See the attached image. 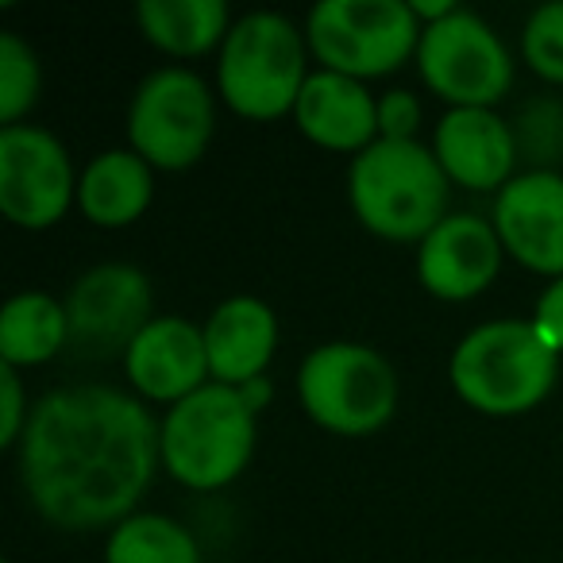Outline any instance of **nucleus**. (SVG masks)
Instances as JSON below:
<instances>
[{
	"mask_svg": "<svg viewBox=\"0 0 563 563\" xmlns=\"http://www.w3.org/2000/svg\"><path fill=\"white\" fill-rule=\"evenodd\" d=\"M20 486L47 525L93 532L135 514L163 463V424L117 386H63L32 406Z\"/></svg>",
	"mask_w": 563,
	"mask_h": 563,
	"instance_id": "nucleus-1",
	"label": "nucleus"
},
{
	"mask_svg": "<svg viewBox=\"0 0 563 563\" xmlns=\"http://www.w3.org/2000/svg\"><path fill=\"white\" fill-rule=\"evenodd\" d=\"M448 174L417 140H378L352 158L347 201L371 235L421 243L448 217Z\"/></svg>",
	"mask_w": 563,
	"mask_h": 563,
	"instance_id": "nucleus-2",
	"label": "nucleus"
},
{
	"mask_svg": "<svg viewBox=\"0 0 563 563\" xmlns=\"http://www.w3.org/2000/svg\"><path fill=\"white\" fill-rule=\"evenodd\" d=\"M560 355L540 340L532 321H486L455 344L448 378L471 409L517 417L552 394Z\"/></svg>",
	"mask_w": 563,
	"mask_h": 563,
	"instance_id": "nucleus-3",
	"label": "nucleus"
},
{
	"mask_svg": "<svg viewBox=\"0 0 563 563\" xmlns=\"http://www.w3.org/2000/svg\"><path fill=\"white\" fill-rule=\"evenodd\" d=\"M309 40L278 12H251L235 20L217 58V89L243 120H278L298 109L309 81Z\"/></svg>",
	"mask_w": 563,
	"mask_h": 563,
	"instance_id": "nucleus-4",
	"label": "nucleus"
},
{
	"mask_svg": "<svg viewBox=\"0 0 563 563\" xmlns=\"http://www.w3.org/2000/svg\"><path fill=\"white\" fill-rule=\"evenodd\" d=\"M255 455V413L232 386L209 383L163 417V467L189 490H220Z\"/></svg>",
	"mask_w": 563,
	"mask_h": 563,
	"instance_id": "nucleus-5",
	"label": "nucleus"
},
{
	"mask_svg": "<svg viewBox=\"0 0 563 563\" xmlns=\"http://www.w3.org/2000/svg\"><path fill=\"white\" fill-rule=\"evenodd\" d=\"M398 371L367 344L332 340L301 360L298 398L309 421L336 437H371L398 413Z\"/></svg>",
	"mask_w": 563,
	"mask_h": 563,
	"instance_id": "nucleus-6",
	"label": "nucleus"
},
{
	"mask_svg": "<svg viewBox=\"0 0 563 563\" xmlns=\"http://www.w3.org/2000/svg\"><path fill=\"white\" fill-rule=\"evenodd\" d=\"M421 20L406 0H321L306 20L321 70L367 81L401 70L421 47Z\"/></svg>",
	"mask_w": 563,
	"mask_h": 563,
	"instance_id": "nucleus-7",
	"label": "nucleus"
},
{
	"mask_svg": "<svg viewBox=\"0 0 563 563\" xmlns=\"http://www.w3.org/2000/svg\"><path fill=\"white\" fill-rule=\"evenodd\" d=\"M217 132L212 89L186 66L147 74L128 109L132 151L155 170H189Z\"/></svg>",
	"mask_w": 563,
	"mask_h": 563,
	"instance_id": "nucleus-8",
	"label": "nucleus"
},
{
	"mask_svg": "<svg viewBox=\"0 0 563 563\" xmlns=\"http://www.w3.org/2000/svg\"><path fill=\"white\" fill-rule=\"evenodd\" d=\"M421 81L452 109H494L514 86V58L483 16L455 9L429 24L417 47Z\"/></svg>",
	"mask_w": 563,
	"mask_h": 563,
	"instance_id": "nucleus-9",
	"label": "nucleus"
},
{
	"mask_svg": "<svg viewBox=\"0 0 563 563\" xmlns=\"http://www.w3.org/2000/svg\"><path fill=\"white\" fill-rule=\"evenodd\" d=\"M78 201L70 151L35 124L0 128V212L16 228H55Z\"/></svg>",
	"mask_w": 563,
	"mask_h": 563,
	"instance_id": "nucleus-10",
	"label": "nucleus"
},
{
	"mask_svg": "<svg viewBox=\"0 0 563 563\" xmlns=\"http://www.w3.org/2000/svg\"><path fill=\"white\" fill-rule=\"evenodd\" d=\"M70 347L86 360L128 355L143 329L155 321L151 278L132 263H101L74 282L66 298Z\"/></svg>",
	"mask_w": 563,
	"mask_h": 563,
	"instance_id": "nucleus-11",
	"label": "nucleus"
},
{
	"mask_svg": "<svg viewBox=\"0 0 563 563\" xmlns=\"http://www.w3.org/2000/svg\"><path fill=\"white\" fill-rule=\"evenodd\" d=\"M494 232L525 271L563 278V174H517L494 197Z\"/></svg>",
	"mask_w": 563,
	"mask_h": 563,
	"instance_id": "nucleus-12",
	"label": "nucleus"
},
{
	"mask_svg": "<svg viewBox=\"0 0 563 563\" xmlns=\"http://www.w3.org/2000/svg\"><path fill=\"white\" fill-rule=\"evenodd\" d=\"M501 247L494 220L471 212H448L417 243V278L440 301H471L490 290L501 271Z\"/></svg>",
	"mask_w": 563,
	"mask_h": 563,
	"instance_id": "nucleus-13",
	"label": "nucleus"
},
{
	"mask_svg": "<svg viewBox=\"0 0 563 563\" xmlns=\"http://www.w3.org/2000/svg\"><path fill=\"white\" fill-rule=\"evenodd\" d=\"M432 155L444 166L448 181L463 189H506L517 166V135L494 109H452L437 124Z\"/></svg>",
	"mask_w": 563,
	"mask_h": 563,
	"instance_id": "nucleus-14",
	"label": "nucleus"
},
{
	"mask_svg": "<svg viewBox=\"0 0 563 563\" xmlns=\"http://www.w3.org/2000/svg\"><path fill=\"white\" fill-rule=\"evenodd\" d=\"M128 383L147 401H186L201 386H209V352H205V329L181 321V317H155L135 336L124 355Z\"/></svg>",
	"mask_w": 563,
	"mask_h": 563,
	"instance_id": "nucleus-15",
	"label": "nucleus"
},
{
	"mask_svg": "<svg viewBox=\"0 0 563 563\" xmlns=\"http://www.w3.org/2000/svg\"><path fill=\"white\" fill-rule=\"evenodd\" d=\"M298 132L309 143L340 155H363L378 143V101L367 86L332 70H313L298 97Z\"/></svg>",
	"mask_w": 563,
	"mask_h": 563,
	"instance_id": "nucleus-16",
	"label": "nucleus"
},
{
	"mask_svg": "<svg viewBox=\"0 0 563 563\" xmlns=\"http://www.w3.org/2000/svg\"><path fill=\"white\" fill-rule=\"evenodd\" d=\"M205 352H209V375L220 386H247L263 378L278 352V317L258 298H228L205 321Z\"/></svg>",
	"mask_w": 563,
	"mask_h": 563,
	"instance_id": "nucleus-17",
	"label": "nucleus"
},
{
	"mask_svg": "<svg viewBox=\"0 0 563 563\" xmlns=\"http://www.w3.org/2000/svg\"><path fill=\"white\" fill-rule=\"evenodd\" d=\"M155 166L135 151H104L81 170L78 209L97 228H128L155 201Z\"/></svg>",
	"mask_w": 563,
	"mask_h": 563,
	"instance_id": "nucleus-18",
	"label": "nucleus"
},
{
	"mask_svg": "<svg viewBox=\"0 0 563 563\" xmlns=\"http://www.w3.org/2000/svg\"><path fill=\"white\" fill-rule=\"evenodd\" d=\"M135 20H140L143 40L174 58L209 55L224 47L232 32L224 0H143Z\"/></svg>",
	"mask_w": 563,
	"mask_h": 563,
	"instance_id": "nucleus-19",
	"label": "nucleus"
},
{
	"mask_svg": "<svg viewBox=\"0 0 563 563\" xmlns=\"http://www.w3.org/2000/svg\"><path fill=\"white\" fill-rule=\"evenodd\" d=\"M63 347H70V317L51 294L27 290L9 298L0 313V363L9 367H40Z\"/></svg>",
	"mask_w": 563,
	"mask_h": 563,
	"instance_id": "nucleus-20",
	"label": "nucleus"
},
{
	"mask_svg": "<svg viewBox=\"0 0 563 563\" xmlns=\"http://www.w3.org/2000/svg\"><path fill=\"white\" fill-rule=\"evenodd\" d=\"M104 563H201V544L166 514H132L109 532Z\"/></svg>",
	"mask_w": 563,
	"mask_h": 563,
	"instance_id": "nucleus-21",
	"label": "nucleus"
},
{
	"mask_svg": "<svg viewBox=\"0 0 563 563\" xmlns=\"http://www.w3.org/2000/svg\"><path fill=\"white\" fill-rule=\"evenodd\" d=\"M40 58L16 32L0 35V124L16 128L40 101Z\"/></svg>",
	"mask_w": 563,
	"mask_h": 563,
	"instance_id": "nucleus-22",
	"label": "nucleus"
},
{
	"mask_svg": "<svg viewBox=\"0 0 563 563\" xmlns=\"http://www.w3.org/2000/svg\"><path fill=\"white\" fill-rule=\"evenodd\" d=\"M525 63L548 86H563V0L540 4L521 32Z\"/></svg>",
	"mask_w": 563,
	"mask_h": 563,
	"instance_id": "nucleus-23",
	"label": "nucleus"
},
{
	"mask_svg": "<svg viewBox=\"0 0 563 563\" xmlns=\"http://www.w3.org/2000/svg\"><path fill=\"white\" fill-rule=\"evenodd\" d=\"M517 151H525V158L540 163L544 170L548 163L563 158V101L555 97H537L517 112Z\"/></svg>",
	"mask_w": 563,
	"mask_h": 563,
	"instance_id": "nucleus-24",
	"label": "nucleus"
},
{
	"mask_svg": "<svg viewBox=\"0 0 563 563\" xmlns=\"http://www.w3.org/2000/svg\"><path fill=\"white\" fill-rule=\"evenodd\" d=\"M27 417H32V406H27L20 371L9 367V363H0V448L20 444V437L27 429Z\"/></svg>",
	"mask_w": 563,
	"mask_h": 563,
	"instance_id": "nucleus-25",
	"label": "nucleus"
},
{
	"mask_svg": "<svg viewBox=\"0 0 563 563\" xmlns=\"http://www.w3.org/2000/svg\"><path fill=\"white\" fill-rule=\"evenodd\" d=\"M421 124V101L409 89H390L378 97V140H413Z\"/></svg>",
	"mask_w": 563,
	"mask_h": 563,
	"instance_id": "nucleus-26",
	"label": "nucleus"
},
{
	"mask_svg": "<svg viewBox=\"0 0 563 563\" xmlns=\"http://www.w3.org/2000/svg\"><path fill=\"white\" fill-rule=\"evenodd\" d=\"M532 329L540 332L548 347L555 355H563V278H555L537 301V313H532Z\"/></svg>",
	"mask_w": 563,
	"mask_h": 563,
	"instance_id": "nucleus-27",
	"label": "nucleus"
},
{
	"mask_svg": "<svg viewBox=\"0 0 563 563\" xmlns=\"http://www.w3.org/2000/svg\"><path fill=\"white\" fill-rule=\"evenodd\" d=\"M409 9H413V16L421 20V27H429V24H440V20L452 16L460 4H452V0H413Z\"/></svg>",
	"mask_w": 563,
	"mask_h": 563,
	"instance_id": "nucleus-28",
	"label": "nucleus"
},
{
	"mask_svg": "<svg viewBox=\"0 0 563 563\" xmlns=\"http://www.w3.org/2000/svg\"><path fill=\"white\" fill-rule=\"evenodd\" d=\"M243 401L251 406V413H258V409H266V401H271V378H251L247 386H240Z\"/></svg>",
	"mask_w": 563,
	"mask_h": 563,
	"instance_id": "nucleus-29",
	"label": "nucleus"
},
{
	"mask_svg": "<svg viewBox=\"0 0 563 563\" xmlns=\"http://www.w3.org/2000/svg\"><path fill=\"white\" fill-rule=\"evenodd\" d=\"M4 563H9V560H4Z\"/></svg>",
	"mask_w": 563,
	"mask_h": 563,
	"instance_id": "nucleus-30",
	"label": "nucleus"
}]
</instances>
